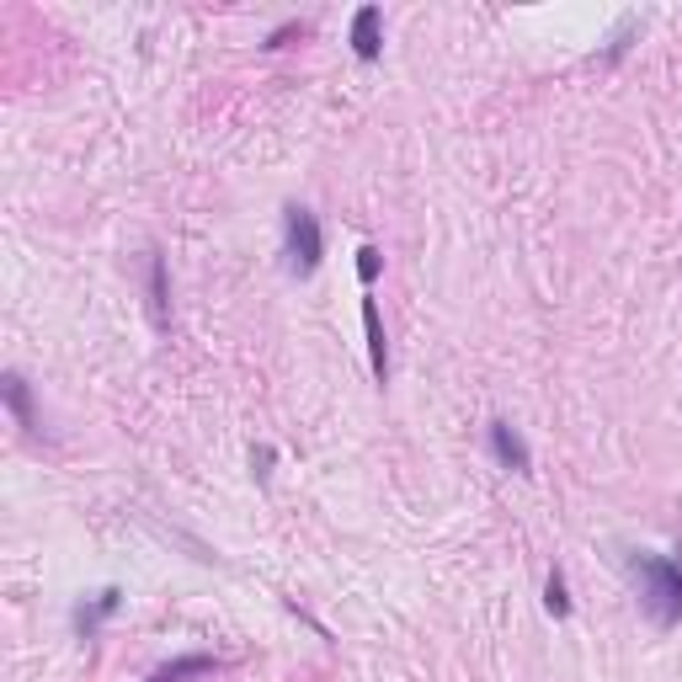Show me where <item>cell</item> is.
I'll use <instances>...</instances> for the list:
<instances>
[{
	"label": "cell",
	"instance_id": "8",
	"mask_svg": "<svg viewBox=\"0 0 682 682\" xmlns=\"http://www.w3.org/2000/svg\"><path fill=\"white\" fill-rule=\"evenodd\" d=\"M219 667H224L219 656H203V650H193V656H176V661L155 667V672H150V682H193V678H213Z\"/></svg>",
	"mask_w": 682,
	"mask_h": 682
},
{
	"label": "cell",
	"instance_id": "12",
	"mask_svg": "<svg viewBox=\"0 0 682 682\" xmlns=\"http://www.w3.org/2000/svg\"><path fill=\"white\" fill-rule=\"evenodd\" d=\"M379 267H384V256H379L373 245H362V251H358V278H362V288H373V278H379Z\"/></svg>",
	"mask_w": 682,
	"mask_h": 682
},
{
	"label": "cell",
	"instance_id": "9",
	"mask_svg": "<svg viewBox=\"0 0 682 682\" xmlns=\"http://www.w3.org/2000/svg\"><path fill=\"white\" fill-rule=\"evenodd\" d=\"M544 613H550V619H570V592H565L560 565H555V570H550V581H544Z\"/></svg>",
	"mask_w": 682,
	"mask_h": 682
},
{
	"label": "cell",
	"instance_id": "2",
	"mask_svg": "<svg viewBox=\"0 0 682 682\" xmlns=\"http://www.w3.org/2000/svg\"><path fill=\"white\" fill-rule=\"evenodd\" d=\"M321 256H325L321 219L304 203H288L282 208V267H288V278H315Z\"/></svg>",
	"mask_w": 682,
	"mask_h": 682
},
{
	"label": "cell",
	"instance_id": "7",
	"mask_svg": "<svg viewBox=\"0 0 682 682\" xmlns=\"http://www.w3.org/2000/svg\"><path fill=\"white\" fill-rule=\"evenodd\" d=\"M118 602H123L118 587H102V592H96L91 602H76V613H70V619H76V629H81L85 640H91V635H96V629H102V624L118 613Z\"/></svg>",
	"mask_w": 682,
	"mask_h": 682
},
{
	"label": "cell",
	"instance_id": "13",
	"mask_svg": "<svg viewBox=\"0 0 682 682\" xmlns=\"http://www.w3.org/2000/svg\"><path fill=\"white\" fill-rule=\"evenodd\" d=\"M251 470H256V481H267L273 475V448H251Z\"/></svg>",
	"mask_w": 682,
	"mask_h": 682
},
{
	"label": "cell",
	"instance_id": "1",
	"mask_svg": "<svg viewBox=\"0 0 682 682\" xmlns=\"http://www.w3.org/2000/svg\"><path fill=\"white\" fill-rule=\"evenodd\" d=\"M624 570L635 581V598H640V613L650 619V629H661V635L678 629L682 624V560L650 555V550H629Z\"/></svg>",
	"mask_w": 682,
	"mask_h": 682
},
{
	"label": "cell",
	"instance_id": "10",
	"mask_svg": "<svg viewBox=\"0 0 682 682\" xmlns=\"http://www.w3.org/2000/svg\"><path fill=\"white\" fill-rule=\"evenodd\" d=\"M150 304H155V325L171 321V315H165V256L150 262Z\"/></svg>",
	"mask_w": 682,
	"mask_h": 682
},
{
	"label": "cell",
	"instance_id": "5",
	"mask_svg": "<svg viewBox=\"0 0 682 682\" xmlns=\"http://www.w3.org/2000/svg\"><path fill=\"white\" fill-rule=\"evenodd\" d=\"M0 395H5V411L16 416V427H22L27 438H38L43 421H38V411H33V390H27V379H22L16 368H11V373L0 379Z\"/></svg>",
	"mask_w": 682,
	"mask_h": 682
},
{
	"label": "cell",
	"instance_id": "6",
	"mask_svg": "<svg viewBox=\"0 0 682 682\" xmlns=\"http://www.w3.org/2000/svg\"><path fill=\"white\" fill-rule=\"evenodd\" d=\"M362 336H368V362H373V379L390 384V342H384V321H379V304L362 299Z\"/></svg>",
	"mask_w": 682,
	"mask_h": 682
},
{
	"label": "cell",
	"instance_id": "3",
	"mask_svg": "<svg viewBox=\"0 0 682 682\" xmlns=\"http://www.w3.org/2000/svg\"><path fill=\"white\" fill-rule=\"evenodd\" d=\"M490 453H496V464L501 470H512V475H528L533 470V453H528V442L512 421H490Z\"/></svg>",
	"mask_w": 682,
	"mask_h": 682
},
{
	"label": "cell",
	"instance_id": "4",
	"mask_svg": "<svg viewBox=\"0 0 682 682\" xmlns=\"http://www.w3.org/2000/svg\"><path fill=\"white\" fill-rule=\"evenodd\" d=\"M352 54L362 65H373L384 54V11L379 5H358L352 11Z\"/></svg>",
	"mask_w": 682,
	"mask_h": 682
},
{
	"label": "cell",
	"instance_id": "11",
	"mask_svg": "<svg viewBox=\"0 0 682 682\" xmlns=\"http://www.w3.org/2000/svg\"><path fill=\"white\" fill-rule=\"evenodd\" d=\"M635 33H640V16H624V22H619V33H613V48H608V54H602V59H608V65H613V59H619V54H624V48H629V38H635Z\"/></svg>",
	"mask_w": 682,
	"mask_h": 682
}]
</instances>
